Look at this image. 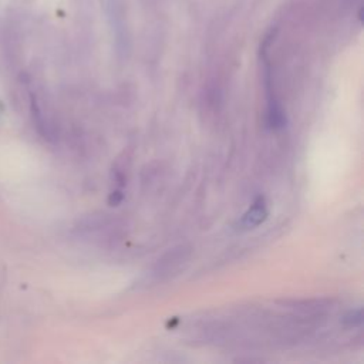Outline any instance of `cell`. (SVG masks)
<instances>
[{
  "label": "cell",
  "instance_id": "cell-1",
  "mask_svg": "<svg viewBox=\"0 0 364 364\" xmlns=\"http://www.w3.org/2000/svg\"><path fill=\"white\" fill-rule=\"evenodd\" d=\"M266 218H267V206H266L264 198L259 196L253 202L250 209L242 216L239 225L243 229H252V228L259 226L262 222H264Z\"/></svg>",
  "mask_w": 364,
  "mask_h": 364
},
{
  "label": "cell",
  "instance_id": "cell-2",
  "mask_svg": "<svg viewBox=\"0 0 364 364\" xmlns=\"http://www.w3.org/2000/svg\"><path fill=\"white\" fill-rule=\"evenodd\" d=\"M344 321H346L347 324H350V326H358V324H361V321H363V311H361V309H357V310L350 311V313L344 317Z\"/></svg>",
  "mask_w": 364,
  "mask_h": 364
},
{
  "label": "cell",
  "instance_id": "cell-3",
  "mask_svg": "<svg viewBox=\"0 0 364 364\" xmlns=\"http://www.w3.org/2000/svg\"><path fill=\"white\" fill-rule=\"evenodd\" d=\"M122 200V193L119 192V191H115V192H112L111 195H109V199H108V202H109V205L111 206H117V205H119V202Z\"/></svg>",
  "mask_w": 364,
  "mask_h": 364
}]
</instances>
